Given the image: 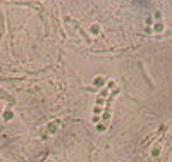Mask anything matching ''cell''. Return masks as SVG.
Segmentation results:
<instances>
[{"label":"cell","mask_w":172,"mask_h":162,"mask_svg":"<svg viewBox=\"0 0 172 162\" xmlns=\"http://www.w3.org/2000/svg\"><path fill=\"white\" fill-rule=\"evenodd\" d=\"M115 93H119V92H114L110 97H108V102H107V109H105V114H103V122L107 124L108 122V119H110V107H112V100H114V97H115Z\"/></svg>","instance_id":"1"},{"label":"cell","mask_w":172,"mask_h":162,"mask_svg":"<svg viewBox=\"0 0 172 162\" xmlns=\"http://www.w3.org/2000/svg\"><path fill=\"white\" fill-rule=\"evenodd\" d=\"M0 162H2V160H0Z\"/></svg>","instance_id":"2"}]
</instances>
